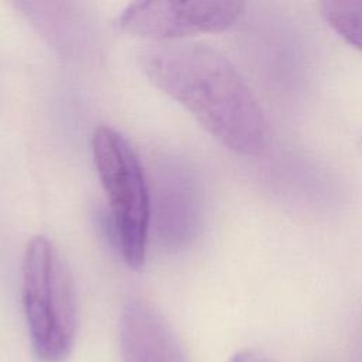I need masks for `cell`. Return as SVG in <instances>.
Returning <instances> with one entry per match:
<instances>
[{
    "instance_id": "6da1fadb",
    "label": "cell",
    "mask_w": 362,
    "mask_h": 362,
    "mask_svg": "<svg viewBox=\"0 0 362 362\" xmlns=\"http://www.w3.org/2000/svg\"><path fill=\"white\" fill-rule=\"evenodd\" d=\"M147 79L178 102L222 146L257 156L269 126L250 86L219 49L202 42H157L141 51Z\"/></svg>"
},
{
    "instance_id": "7a4b0ae2",
    "label": "cell",
    "mask_w": 362,
    "mask_h": 362,
    "mask_svg": "<svg viewBox=\"0 0 362 362\" xmlns=\"http://www.w3.org/2000/svg\"><path fill=\"white\" fill-rule=\"evenodd\" d=\"M21 301L30 342L40 362H64L78 329V304L71 270L44 235L25 246L21 264Z\"/></svg>"
},
{
    "instance_id": "3957f363",
    "label": "cell",
    "mask_w": 362,
    "mask_h": 362,
    "mask_svg": "<svg viewBox=\"0 0 362 362\" xmlns=\"http://www.w3.org/2000/svg\"><path fill=\"white\" fill-rule=\"evenodd\" d=\"M92 157L107 197L117 247L123 262L137 270L146 262L153 214L143 164L130 141L110 126L95 129Z\"/></svg>"
},
{
    "instance_id": "277c9868",
    "label": "cell",
    "mask_w": 362,
    "mask_h": 362,
    "mask_svg": "<svg viewBox=\"0 0 362 362\" xmlns=\"http://www.w3.org/2000/svg\"><path fill=\"white\" fill-rule=\"evenodd\" d=\"M243 13L245 4L233 0L136 1L117 16L116 25L136 37L177 42L198 34L225 31Z\"/></svg>"
},
{
    "instance_id": "5b68a950",
    "label": "cell",
    "mask_w": 362,
    "mask_h": 362,
    "mask_svg": "<svg viewBox=\"0 0 362 362\" xmlns=\"http://www.w3.org/2000/svg\"><path fill=\"white\" fill-rule=\"evenodd\" d=\"M119 331L123 362H187L171 325L141 297L123 304Z\"/></svg>"
},
{
    "instance_id": "8992f818",
    "label": "cell",
    "mask_w": 362,
    "mask_h": 362,
    "mask_svg": "<svg viewBox=\"0 0 362 362\" xmlns=\"http://www.w3.org/2000/svg\"><path fill=\"white\" fill-rule=\"evenodd\" d=\"M16 7L47 42L68 57H79L90 44V27L86 16L75 3L18 1Z\"/></svg>"
},
{
    "instance_id": "52a82bcc",
    "label": "cell",
    "mask_w": 362,
    "mask_h": 362,
    "mask_svg": "<svg viewBox=\"0 0 362 362\" xmlns=\"http://www.w3.org/2000/svg\"><path fill=\"white\" fill-rule=\"evenodd\" d=\"M170 182L163 177L160 185V223L163 236L168 235L171 240L185 242L197 223V197L192 185L180 174H168Z\"/></svg>"
},
{
    "instance_id": "ba28073f",
    "label": "cell",
    "mask_w": 362,
    "mask_h": 362,
    "mask_svg": "<svg viewBox=\"0 0 362 362\" xmlns=\"http://www.w3.org/2000/svg\"><path fill=\"white\" fill-rule=\"evenodd\" d=\"M320 8L325 23L348 45L362 51V0H325Z\"/></svg>"
},
{
    "instance_id": "9c48e42d",
    "label": "cell",
    "mask_w": 362,
    "mask_h": 362,
    "mask_svg": "<svg viewBox=\"0 0 362 362\" xmlns=\"http://www.w3.org/2000/svg\"><path fill=\"white\" fill-rule=\"evenodd\" d=\"M230 362H272L266 355H263L259 351L253 349H245L233 355Z\"/></svg>"
}]
</instances>
